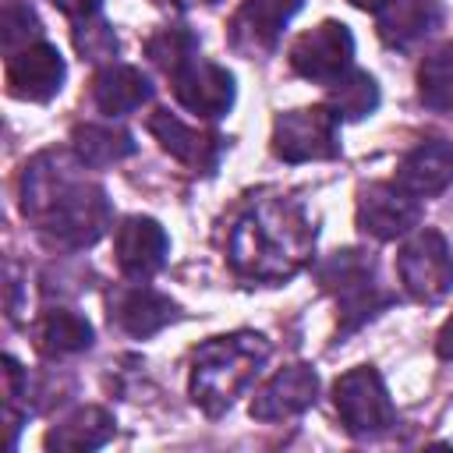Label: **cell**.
Returning <instances> with one entry per match:
<instances>
[{
	"label": "cell",
	"mask_w": 453,
	"mask_h": 453,
	"mask_svg": "<svg viewBox=\"0 0 453 453\" xmlns=\"http://www.w3.org/2000/svg\"><path fill=\"white\" fill-rule=\"evenodd\" d=\"M315 280L340 308V336L357 333L368 319L393 304V294L379 283L375 258L361 248H343L315 262Z\"/></svg>",
	"instance_id": "obj_4"
},
{
	"label": "cell",
	"mask_w": 453,
	"mask_h": 453,
	"mask_svg": "<svg viewBox=\"0 0 453 453\" xmlns=\"http://www.w3.org/2000/svg\"><path fill=\"white\" fill-rule=\"evenodd\" d=\"M446 21V7L439 0H389L375 11V32L389 50H414L428 35H435Z\"/></svg>",
	"instance_id": "obj_16"
},
{
	"label": "cell",
	"mask_w": 453,
	"mask_h": 453,
	"mask_svg": "<svg viewBox=\"0 0 453 453\" xmlns=\"http://www.w3.org/2000/svg\"><path fill=\"white\" fill-rule=\"evenodd\" d=\"M315 248V223L290 195H251L226 234V262L248 283H283Z\"/></svg>",
	"instance_id": "obj_2"
},
{
	"label": "cell",
	"mask_w": 453,
	"mask_h": 453,
	"mask_svg": "<svg viewBox=\"0 0 453 453\" xmlns=\"http://www.w3.org/2000/svg\"><path fill=\"white\" fill-rule=\"evenodd\" d=\"M258 4H262V7H269V11H276L283 21H290V18L301 11V4H304V0H258Z\"/></svg>",
	"instance_id": "obj_30"
},
{
	"label": "cell",
	"mask_w": 453,
	"mask_h": 453,
	"mask_svg": "<svg viewBox=\"0 0 453 453\" xmlns=\"http://www.w3.org/2000/svg\"><path fill=\"white\" fill-rule=\"evenodd\" d=\"M326 103H329V110H333L340 120H365V117L375 113V106H379V81H375L368 71L350 67L340 81L329 85Z\"/></svg>",
	"instance_id": "obj_24"
},
{
	"label": "cell",
	"mask_w": 453,
	"mask_h": 453,
	"mask_svg": "<svg viewBox=\"0 0 453 453\" xmlns=\"http://www.w3.org/2000/svg\"><path fill=\"white\" fill-rule=\"evenodd\" d=\"M435 350H439L442 361H453V315H449L446 326L439 329V336H435Z\"/></svg>",
	"instance_id": "obj_29"
},
{
	"label": "cell",
	"mask_w": 453,
	"mask_h": 453,
	"mask_svg": "<svg viewBox=\"0 0 453 453\" xmlns=\"http://www.w3.org/2000/svg\"><path fill=\"white\" fill-rule=\"evenodd\" d=\"M134 138L124 127L113 124H74L71 127V152L88 166V170H103L113 166L127 156H134Z\"/></svg>",
	"instance_id": "obj_22"
},
{
	"label": "cell",
	"mask_w": 453,
	"mask_h": 453,
	"mask_svg": "<svg viewBox=\"0 0 453 453\" xmlns=\"http://www.w3.org/2000/svg\"><path fill=\"white\" fill-rule=\"evenodd\" d=\"M7 92L25 103H50L67 78V64L53 42H32L7 57Z\"/></svg>",
	"instance_id": "obj_13"
},
{
	"label": "cell",
	"mask_w": 453,
	"mask_h": 453,
	"mask_svg": "<svg viewBox=\"0 0 453 453\" xmlns=\"http://www.w3.org/2000/svg\"><path fill=\"white\" fill-rule=\"evenodd\" d=\"M159 7H166V11H191V7H198V4H212V0H156Z\"/></svg>",
	"instance_id": "obj_31"
},
{
	"label": "cell",
	"mask_w": 453,
	"mask_h": 453,
	"mask_svg": "<svg viewBox=\"0 0 453 453\" xmlns=\"http://www.w3.org/2000/svg\"><path fill=\"white\" fill-rule=\"evenodd\" d=\"M71 39H74L78 57L88 60V64H103V60H110L117 53V32L99 14L96 18H85V21H74Z\"/></svg>",
	"instance_id": "obj_27"
},
{
	"label": "cell",
	"mask_w": 453,
	"mask_h": 453,
	"mask_svg": "<svg viewBox=\"0 0 453 453\" xmlns=\"http://www.w3.org/2000/svg\"><path fill=\"white\" fill-rule=\"evenodd\" d=\"M106 319L124 336L149 340L180 319V304L170 294L149 287L145 280H131V283H117L106 294Z\"/></svg>",
	"instance_id": "obj_9"
},
{
	"label": "cell",
	"mask_w": 453,
	"mask_h": 453,
	"mask_svg": "<svg viewBox=\"0 0 453 453\" xmlns=\"http://www.w3.org/2000/svg\"><path fill=\"white\" fill-rule=\"evenodd\" d=\"M319 400V372L311 365H287L269 375L251 396L255 421H287L304 414Z\"/></svg>",
	"instance_id": "obj_14"
},
{
	"label": "cell",
	"mask_w": 453,
	"mask_h": 453,
	"mask_svg": "<svg viewBox=\"0 0 453 453\" xmlns=\"http://www.w3.org/2000/svg\"><path fill=\"white\" fill-rule=\"evenodd\" d=\"M333 407L340 414V425L354 439H379L396 428V407L382 375L372 365H357L336 379Z\"/></svg>",
	"instance_id": "obj_5"
},
{
	"label": "cell",
	"mask_w": 453,
	"mask_h": 453,
	"mask_svg": "<svg viewBox=\"0 0 453 453\" xmlns=\"http://www.w3.org/2000/svg\"><path fill=\"white\" fill-rule=\"evenodd\" d=\"M149 134L163 145V152H170L177 163H184L191 173H216L219 159H223V149H226V138L219 131H209V127H198V124H188L180 120L177 113H170L166 106L152 110L149 120H145Z\"/></svg>",
	"instance_id": "obj_11"
},
{
	"label": "cell",
	"mask_w": 453,
	"mask_h": 453,
	"mask_svg": "<svg viewBox=\"0 0 453 453\" xmlns=\"http://www.w3.org/2000/svg\"><path fill=\"white\" fill-rule=\"evenodd\" d=\"M113 414L99 403H85V407H74L67 418H60L50 432H46V449H71V453H81V449H99L113 439Z\"/></svg>",
	"instance_id": "obj_21"
},
{
	"label": "cell",
	"mask_w": 453,
	"mask_h": 453,
	"mask_svg": "<svg viewBox=\"0 0 453 453\" xmlns=\"http://www.w3.org/2000/svg\"><path fill=\"white\" fill-rule=\"evenodd\" d=\"M152 99V81L131 64H106L92 78V103L103 117H127Z\"/></svg>",
	"instance_id": "obj_20"
},
{
	"label": "cell",
	"mask_w": 453,
	"mask_h": 453,
	"mask_svg": "<svg viewBox=\"0 0 453 453\" xmlns=\"http://www.w3.org/2000/svg\"><path fill=\"white\" fill-rule=\"evenodd\" d=\"M421 198L403 191L396 180H375L357 191V230L375 241H396L418 230Z\"/></svg>",
	"instance_id": "obj_12"
},
{
	"label": "cell",
	"mask_w": 453,
	"mask_h": 453,
	"mask_svg": "<svg viewBox=\"0 0 453 453\" xmlns=\"http://www.w3.org/2000/svg\"><path fill=\"white\" fill-rule=\"evenodd\" d=\"M350 4L361 7V11H372V14H375V11H379L382 4H389V0H350Z\"/></svg>",
	"instance_id": "obj_32"
},
{
	"label": "cell",
	"mask_w": 453,
	"mask_h": 453,
	"mask_svg": "<svg viewBox=\"0 0 453 453\" xmlns=\"http://www.w3.org/2000/svg\"><path fill=\"white\" fill-rule=\"evenodd\" d=\"M269 340L251 329L212 336L191 350V400L209 418H219L234 400L255 382L258 368L269 361Z\"/></svg>",
	"instance_id": "obj_3"
},
{
	"label": "cell",
	"mask_w": 453,
	"mask_h": 453,
	"mask_svg": "<svg viewBox=\"0 0 453 453\" xmlns=\"http://www.w3.org/2000/svg\"><path fill=\"white\" fill-rule=\"evenodd\" d=\"M396 184L403 191H411L414 198L442 195L453 184V142H446V138L418 142L396 163Z\"/></svg>",
	"instance_id": "obj_17"
},
{
	"label": "cell",
	"mask_w": 453,
	"mask_h": 453,
	"mask_svg": "<svg viewBox=\"0 0 453 453\" xmlns=\"http://www.w3.org/2000/svg\"><path fill=\"white\" fill-rule=\"evenodd\" d=\"M418 99L435 113H453V42L435 46L418 67Z\"/></svg>",
	"instance_id": "obj_23"
},
{
	"label": "cell",
	"mask_w": 453,
	"mask_h": 453,
	"mask_svg": "<svg viewBox=\"0 0 453 453\" xmlns=\"http://www.w3.org/2000/svg\"><path fill=\"white\" fill-rule=\"evenodd\" d=\"M85 170L74 152L57 149L32 156L21 170V216L53 248L81 251L96 244L113 219L103 184L88 180Z\"/></svg>",
	"instance_id": "obj_1"
},
{
	"label": "cell",
	"mask_w": 453,
	"mask_h": 453,
	"mask_svg": "<svg viewBox=\"0 0 453 453\" xmlns=\"http://www.w3.org/2000/svg\"><path fill=\"white\" fill-rule=\"evenodd\" d=\"M96 340V329L92 322L74 311V308H46L35 315L32 322V347L50 357V361H60V357H74V354H85Z\"/></svg>",
	"instance_id": "obj_18"
},
{
	"label": "cell",
	"mask_w": 453,
	"mask_h": 453,
	"mask_svg": "<svg viewBox=\"0 0 453 453\" xmlns=\"http://www.w3.org/2000/svg\"><path fill=\"white\" fill-rule=\"evenodd\" d=\"M396 276L411 301L439 304L453 290V251L446 237L432 226L411 230V237L396 255Z\"/></svg>",
	"instance_id": "obj_7"
},
{
	"label": "cell",
	"mask_w": 453,
	"mask_h": 453,
	"mask_svg": "<svg viewBox=\"0 0 453 453\" xmlns=\"http://www.w3.org/2000/svg\"><path fill=\"white\" fill-rule=\"evenodd\" d=\"M198 53V35L188 28V25H166V28H159L156 35H149L145 39V57L163 71V74H170V71H177L184 60H191Z\"/></svg>",
	"instance_id": "obj_25"
},
{
	"label": "cell",
	"mask_w": 453,
	"mask_h": 453,
	"mask_svg": "<svg viewBox=\"0 0 453 453\" xmlns=\"http://www.w3.org/2000/svg\"><path fill=\"white\" fill-rule=\"evenodd\" d=\"M0 25H4L0 35H4V53L7 57L25 50V46H32V42H39V35H42V21L32 11V4H25V0H4Z\"/></svg>",
	"instance_id": "obj_26"
},
{
	"label": "cell",
	"mask_w": 453,
	"mask_h": 453,
	"mask_svg": "<svg viewBox=\"0 0 453 453\" xmlns=\"http://www.w3.org/2000/svg\"><path fill=\"white\" fill-rule=\"evenodd\" d=\"M290 67L294 74H301L304 81H315V85H333L340 81L350 67H354V35L343 21H319L315 28L301 32L290 50Z\"/></svg>",
	"instance_id": "obj_8"
},
{
	"label": "cell",
	"mask_w": 453,
	"mask_h": 453,
	"mask_svg": "<svg viewBox=\"0 0 453 453\" xmlns=\"http://www.w3.org/2000/svg\"><path fill=\"white\" fill-rule=\"evenodd\" d=\"M269 149L283 163H319L340 156V117L329 103L276 113Z\"/></svg>",
	"instance_id": "obj_6"
},
{
	"label": "cell",
	"mask_w": 453,
	"mask_h": 453,
	"mask_svg": "<svg viewBox=\"0 0 453 453\" xmlns=\"http://www.w3.org/2000/svg\"><path fill=\"white\" fill-rule=\"evenodd\" d=\"M113 255L127 280H149L166 265L170 237L152 216H127L113 234Z\"/></svg>",
	"instance_id": "obj_15"
},
{
	"label": "cell",
	"mask_w": 453,
	"mask_h": 453,
	"mask_svg": "<svg viewBox=\"0 0 453 453\" xmlns=\"http://www.w3.org/2000/svg\"><path fill=\"white\" fill-rule=\"evenodd\" d=\"M166 78H170L177 106L198 120H216V117L230 113V106H234V96H237L234 74L226 67H219L216 60H202V53L184 60Z\"/></svg>",
	"instance_id": "obj_10"
},
{
	"label": "cell",
	"mask_w": 453,
	"mask_h": 453,
	"mask_svg": "<svg viewBox=\"0 0 453 453\" xmlns=\"http://www.w3.org/2000/svg\"><path fill=\"white\" fill-rule=\"evenodd\" d=\"M60 14H67L71 21H85V18H96L103 0H50Z\"/></svg>",
	"instance_id": "obj_28"
},
{
	"label": "cell",
	"mask_w": 453,
	"mask_h": 453,
	"mask_svg": "<svg viewBox=\"0 0 453 453\" xmlns=\"http://www.w3.org/2000/svg\"><path fill=\"white\" fill-rule=\"evenodd\" d=\"M287 21L262 7L258 0H244L234 14H230V25H226V42L237 57L244 60H265L269 53H276L280 46V35H283Z\"/></svg>",
	"instance_id": "obj_19"
}]
</instances>
